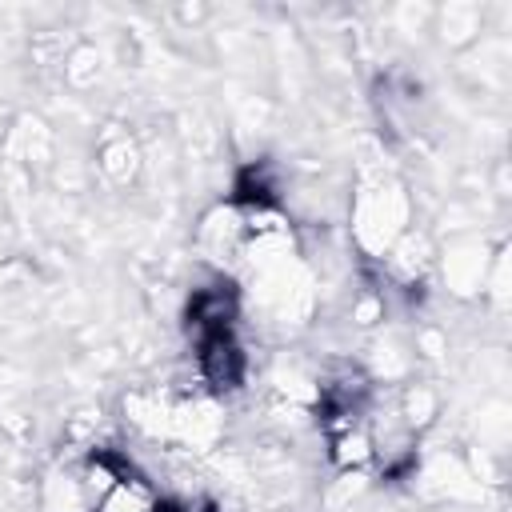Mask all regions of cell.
<instances>
[{"label": "cell", "instance_id": "6da1fadb", "mask_svg": "<svg viewBox=\"0 0 512 512\" xmlns=\"http://www.w3.org/2000/svg\"><path fill=\"white\" fill-rule=\"evenodd\" d=\"M412 228V200L408 188L392 176L368 180L352 196V244L364 260H384L388 248Z\"/></svg>", "mask_w": 512, "mask_h": 512}, {"label": "cell", "instance_id": "7a4b0ae2", "mask_svg": "<svg viewBox=\"0 0 512 512\" xmlns=\"http://www.w3.org/2000/svg\"><path fill=\"white\" fill-rule=\"evenodd\" d=\"M192 356H196V376H200V384L212 396H232V392L244 388V380H248V352L240 344V328L192 340Z\"/></svg>", "mask_w": 512, "mask_h": 512}, {"label": "cell", "instance_id": "3957f363", "mask_svg": "<svg viewBox=\"0 0 512 512\" xmlns=\"http://www.w3.org/2000/svg\"><path fill=\"white\" fill-rule=\"evenodd\" d=\"M240 328V288L224 276L192 288L188 304H184V336L188 344L212 332H232Z\"/></svg>", "mask_w": 512, "mask_h": 512}, {"label": "cell", "instance_id": "277c9868", "mask_svg": "<svg viewBox=\"0 0 512 512\" xmlns=\"http://www.w3.org/2000/svg\"><path fill=\"white\" fill-rule=\"evenodd\" d=\"M96 172L112 188H132L140 180V172H144L140 140L132 132H124L120 124H108V132L96 140Z\"/></svg>", "mask_w": 512, "mask_h": 512}, {"label": "cell", "instance_id": "5b68a950", "mask_svg": "<svg viewBox=\"0 0 512 512\" xmlns=\"http://www.w3.org/2000/svg\"><path fill=\"white\" fill-rule=\"evenodd\" d=\"M488 268H492V256L480 240H460L452 248H444L440 256V272H444V284L456 292V296H472V292H484V280H488Z\"/></svg>", "mask_w": 512, "mask_h": 512}, {"label": "cell", "instance_id": "8992f818", "mask_svg": "<svg viewBox=\"0 0 512 512\" xmlns=\"http://www.w3.org/2000/svg\"><path fill=\"white\" fill-rule=\"evenodd\" d=\"M328 440V460L340 476H360L376 464V452H372V432H368V416L356 420V424H344V428H332L324 432Z\"/></svg>", "mask_w": 512, "mask_h": 512}, {"label": "cell", "instance_id": "52a82bcc", "mask_svg": "<svg viewBox=\"0 0 512 512\" xmlns=\"http://www.w3.org/2000/svg\"><path fill=\"white\" fill-rule=\"evenodd\" d=\"M92 512H176V504H168V500L152 488V480L132 468L112 492H104V496L96 500Z\"/></svg>", "mask_w": 512, "mask_h": 512}, {"label": "cell", "instance_id": "ba28073f", "mask_svg": "<svg viewBox=\"0 0 512 512\" xmlns=\"http://www.w3.org/2000/svg\"><path fill=\"white\" fill-rule=\"evenodd\" d=\"M40 500L44 512H92V500L84 496V484L76 476V460H64L44 476Z\"/></svg>", "mask_w": 512, "mask_h": 512}, {"label": "cell", "instance_id": "9c48e42d", "mask_svg": "<svg viewBox=\"0 0 512 512\" xmlns=\"http://www.w3.org/2000/svg\"><path fill=\"white\" fill-rule=\"evenodd\" d=\"M396 416H400V424L408 428V432H428L432 424H436V416H440V392L432 388V384H424V380H408L404 388H400V396H396Z\"/></svg>", "mask_w": 512, "mask_h": 512}, {"label": "cell", "instance_id": "30bf717a", "mask_svg": "<svg viewBox=\"0 0 512 512\" xmlns=\"http://www.w3.org/2000/svg\"><path fill=\"white\" fill-rule=\"evenodd\" d=\"M100 72H104V56H100L96 44H76V48L64 56V76H68V84H76V88H88Z\"/></svg>", "mask_w": 512, "mask_h": 512}, {"label": "cell", "instance_id": "8fae6325", "mask_svg": "<svg viewBox=\"0 0 512 512\" xmlns=\"http://www.w3.org/2000/svg\"><path fill=\"white\" fill-rule=\"evenodd\" d=\"M440 16H444V32H448V28H456V32L448 36L452 44H464V40H472V36L480 32V16H476V8H472V4H448ZM444 32H440V36H444Z\"/></svg>", "mask_w": 512, "mask_h": 512}, {"label": "cell", "instance_id": "7c38bea8", "mask_svg": "<svg viewBox=\"0 0 512 512\" xmlns=\"http://www.w3.org/2000/svg\"><path fill=\"white\" fill-rule=\"evenodd\" d=\"M176 512H216L212 504H196V508H176Z\"/></svg>", "mask_w": 512, "mask_h": 512}]
</instances>
